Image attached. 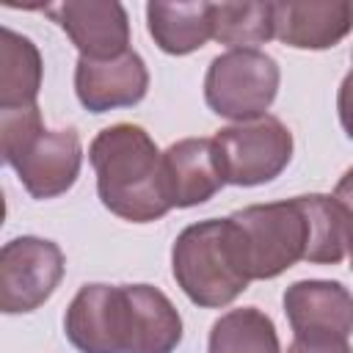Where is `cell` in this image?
<instances>
[{
  "instance_id": "1",
  "label": "cell",
  "mask_w": 353,
  "mask_h": 353,
  "mask_svg": "<svg viewBox=\"0 0 353 353\" xmlns=\"http://www.w3.org/2000/svg\"><path fill=\"white\" fill-rule=\"evenodd\" d=\"M97 193L105 210L130 223H152L171 212L163 188V152L154 138L130 121L97 132L88 146Z\"/></svg>"
},
{
  "instance_id": "2",
  "label": "cell",
  "mask_w": 353,
  "mask_h": 353,
  "mask_svg": "<svg viewBox=\"0 0 353 353\" xmlns=\"http://www.w3.org/2000/svg\"><path fill=\"white\" fill-rule=\"evenodd\" d=\"M171 273L188 301L201 309H223L251 284L229 218L185 226L171 248Z\"/></svg>"
},
{
  "instance_id": "3",
  "label": "cell",
  "mask_w": 353,
  "mask_h": 353,
  "mask_svg": "<svg viewBox=\"0 0 353 353\" xmlns=\"http://www.w3.org/2000/svg\"><path fill=\"white\" fill-rule=\"evenodd\" d=\"M0 149L33 199H55L80 176V135L74 130H47L39 105L0 110Z\"/></svg>"
},
{
  "instance_id": "4",
  "label": "cell",
  "mask_w": 353,
  "mask_h": 353,
  "mask_svg": "<svg viewBox=\"0 0 353 353\" xmlns=\"http://www.w3.org/2000/svg\"><path fill=\"white\" fill-rule=\"evenodd\" d=\"M243 265L251 281L276 279L295 262L306 259L309 248V221L301 199L248 204L229 215Z\"/></svg>"
},
{
  "instance_id": "5",
  "label": "cell",
  "mask_w": 353,
  "mask_h": 353,
  "mask_svg": "<svg viewBox=\"0 0 353 353\" xmlns=\"http://www.w3.org/2000/svg\"><path fill=\"white\" fill-rule=\"evenodd\" d=\"M281 69L276 58L262 50H226L215 55L204 74V102L207 108L237 121H251L268 113L279 94Z\"/></svg>"
},
{
  "instance_id": "6",
  "label": "cell",
  "mask_w": 353,
  "mask_h": 353,
  "mask_svg": "<svg viewBox=\"0 0 353 353\" xmlns=\"http://www.w3.org/2000/svg\"><path fill=\"white\" fill-rule=\"evenodd\" d=\"M215 152L226 185L256 188L273 182L292 160V132L276 116H259L221 127L215 135Z\"/></svg>"
},
{
  "instance_id": "7",
  "label": "cell",
  "mask_w": 353,
  "mask_h": 353,
  "mask_svg": "<svg viewBox=\"0 0 353 353\" xmlns=\"http://www.w3.org/2000/svg\"><path fill=\"white\" fill-rule=\"evenodd\" d=\"M66 259L58 243L22 234L0 248V309L25 314L44 306L58 290Z\"/></svg>"
},
{
  "instance_id": "8",
  "label": "cell",
  "mask_w": 353,
  "mask_h": 353,
  "mask_svg": "<svg viewBox=\"0 0 353 353\" xmlns=\"http://www.w3.org/2000/svg\"><path fill=\"white\" fill-rule=\"evenodd\" d=\"M121 284H83L63 314V334L77 353H124Z\"/></svg>"
},
{
  "instance_id": "9",
  "label": "cell",
  "mask_w": 353,
  "mask_h": 353,
  "mask_svg": "<svg viewBox=\"0 0 353 353\" xmlns=\"http://www.w3.org/2000/svg\"><path fill=\"white\" fill-rule=\"evenodd\" d=\"M281 303L295 339H347L353 334V292L342 281H292Z\"/></svg>"
},
{
  "instance_id": "10",
  "label": "cell",
  "mask_w": 353,
  "mask_h": 353,
  "mask_svg": "<svg viewBox=\"0 0 353 353\" xmlns=\"http://www.w3.org/2000/svg\"><path fill=\"white\" fill-rule=\"evenodd\" d=\"M83 58L105 61L130 50V17L116 0H63L44 6Z\"/></svg>"
},
{
  "instance_id": "11",
  "label": "cell",
  "mask_w": 353,
  "mask_h": 353,
  "mask_svg": "<svg viewBox=\"0 0 353 353\" xmlns=\"http://www.w3.org/2000/svg\"><path fill=\"white\" fill-rule=\"evenodd\" d=\"M149 91V69L135 50L116 58L94 61L77 58L74 63V94L91 113H108L116 108L138 105Z\"/></svg>"
},
{
  "instance_id": "12",
  "label": "cell",
  "mask_w": 353,
  "mask_h": 353,
  "mask_svg": "<svg viewBox=\"0 0 353 353\" xmlns=\"http://www.w3.org/2000/svg\"><path fill=\"white\" fill-rule=\"evenodd\" d=\"M353 30V0H279L273 39L295 50H331Z\"/></svg>"
},
{
  "instance_id": "13",
  "label": "cell",
  "mask_w": 353,
  "mask_h": 353,
  "mask_svg": "<svg viewBox=\"0 0 353 353\" xmlns=\"http://www.w3.org/2000/svg\"><path fill=\"white\" fill-rule=\"evenodd\" d=\"M223 185L212 138H182L163 152V188L171 210L199 207Z\"/></svg>"
},
{
  "instance_id": "14",
  "label": "cell",
  "mask_w": 353,
  "mask_h": 353,
  "mask_svg": "<svg viewBox=\"0 0 353 353\" xmlns=\"http://www.w3.org/2000/svg\"><path fill=\"white\" fill-rule=\"evenodd\" d=\"M127 309L124 353H174L182 342V317L171 298L152 284H121Z\"/></svg>"
},
{
  "instance_id": "15",
  "label": "cell",
  "mask_w": 353,
  "mask_h": 353,
  "mask_svg": "<svg viewBox=\"0 0 353 353\" xmlns=\"http://www.w3.org/2000/svg\"><path fill=\"white\" fill-rule=\"evenodd\" d=\"M210 6L212 3L207 0H190V3L152 0L146 3V30L163 52L190 55L212 39Z\"/></svg>"
},
{
  "instance_id": "16",
  "label": "cell",
  "mask_w": 353,
  "mask_h": 353,
  "mask_svg": "<svg viewBox=\"0 0 353 353\" xmlns=\"http://www.w3.org/2000/svg\"><path fill=\"white\" fill-rule=\"evenodd\" d=\"M44 77L39 47L11 30L0 28V110H19L36 105Z\"/></svg>"
},
{
  "instance_id": "17",
  "label": "cell",
  "mask_w": 353,
  "mask_h": 353,
  "mask_svg": "<svg viewBox=\"0 0 353 353\" xmlns=\"http://www.w3.org/2000/svg\"><path fill=\"white\" fill-rule=\"evenodd\" d=\"M210 353H281V342L273 320L256 306H240L223 312L207 339Z\"/></svg>"
},
{
  "instance_id": "18",
  "label": "cell",
  "mask_w": 353,
  "mask_h": 353,
  "mask_svg": "<svg viewBox=\"0 0 353 353\" xmlns=\"http://www.w3.org/2000/svg\"><path fill=\"white\" fill-rule=\"evenodd\" d=\"M309 221V248L306 259L312 265H339L347 254L350 237V218L336 204L334 196L325 193H306L298 196Z\"/></svg>"
},
{
  "instance_id": "19",
  "label": "cell",
  "mask_w": 353,
  "mask_h": 353,
  "mask_svg": "<svg viewBox=\"0 0 353 353\" xmlns=\"http://www.w3.org/2000/svg\"><path fill=\"white\" fill-rule=\"evenodd\" d=\"M210 19L212 39L229 50H256V44L273 39V3H212Z\"/></svg>"
},
{
  "instance_id": "20",
  "label": "cell",
  "mask_w": 353,
  "mask_h": 353,
  "mask_svg": "<svg viewBox=\"0 0 353 353\" xmlns=\"http://www.w3.org/2000/svg\"><path fill=\"white\" fill-rule=\"evenodd\" d=\"M336 113H339V124H342L345 135L353 141V69L339 83V91H336Z\"/></svg>"
},
{
  "instance_id": "21",
  "label": "cell",
  "mask_w": 353,
  "mask_h": 353,
  "mask_svg": "<svg viewBox=\"0 0 353 353\" xmlns=\"http://www.w3.org/2000/svg\"><path fill=\"white\" fill-rule=\"evenodd\" d=\"M287 353H353L347 339H292Z\"/></svg>"
},
{
  "instance_id": "22",
  "label": "cell",
  "mask_w": 353,
  "mask_h": 353,
  "mask_svg": "<svg viewBox=\"0 0 353 353\" xmlns=\"http://www.w3.org/2000/svg\"><path fill=\"white\" fill-rule=\"evenodd\" d=\"M334 199L345 210V215L350 218V226H353V165L339 176V182L334 188Z\"/></svg>"
},
{
  "instance_id": "23",
  "label": "cell",
  "mask_w": 353,
  "mask_h": 353,
  "mask_svg": "<svg viewBox=\"0 0 353 353\" xmlns=\"http://www.w3.org/2000/svg\"><path fill=\"white\" fill-rule=\"evenodd\" d=\"M347 256H350V270H353V226H350V237H347Z\"/></svg>"
}]
</instances>
